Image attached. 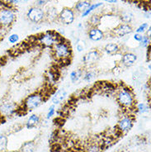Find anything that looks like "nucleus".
I'll use <instances>...</instances> for the list:
<instances>
[{
  "mask_svg": "<svg viewBox=\"0 0 151 152\" xmlns=\"http://www.w3.org/2000/svg\"><path fill=\"white\" fill-rule=\"evenodd\" d=\"M116 100L123 110H135L136 104V95L131 88L127 86H121L117 88Z\"/></svg>",
  "mask_w": 151,
  "mask_h": 152,
  "instance_id": "f257e3e1",
  "label": "nucleus"
},
{
  "mask_svg": "<svg viewBox=\"0 0 151 152\" xmlns=\"http://www.w3.org/2000/svg\"><path fill=\"white\" fill-rule=\"evenodd\" d=\"M77 27H78V29L79 30H82L83 29V23H80L79 24H78V26H77Z\"/></svg>",
  "mask_w": 151,
  "mask_h": 152,
  "instance_id": "58836bf2",
  "label": "nucleus"
},
{
  "mask_svg": "<svg viewBox=\"0 0 151 152\" xmlns=\"http://www.w3.org/2000/svg\"><path fill=\"white\" fill-rule=\"evenodd\" d=\"M150 68H151L150 63H149V65H148V69H149V70H150Z\"/></svg>",
  "mask_w": 151,
  "mask_h": 152,
  "instance_id": "79ce46f5",
  "label": "nucleus"
},
{
  "mask_svg": "<svg viewBox=\"0 0 151 152\" xmlns=\"http://www.w3.org/2000/svg\"><path fill=\"white\" fill-rule=\"evenodd\" d=\"M7 30V29H4L3 27L0 26V37H3V35H4V31Z\"/></svg>",
  "mask_w": 151,
  "mask_h": 152,
  "instance_id": "4c0bfd02",
  "label": "nucleus"
},
{
  "mask_svg": "<svg viewBox=\"0 0 151 152\" xmlns=\"http://www.w3.org/2000/svg\"><path fill=\"white\" fill-rule=\"evenodd\" d=\"M41 122V118L37 114H31L30 117L27 118V122H26V128L27 129H33Z\"/></svg>",
  "mask_w": 151,
  "mask_h": 152,
  "instance_id": "dca6fc26",
  "label": "nucleus"
},
{
  "mask_svg": "<svg viewBox=\"0 0 151 152\" xmlns=\"http://www.w3.org/2000/svg\"><path fill=\"white\" fill-rule=\"evenodd\" d=\"M90 5L91 3L89 0H80V1H78V2L74 4V11L77 12H80V13H82V12H83L85 11Z\"/></svg>",
  "mask_w": 151,
  "mask_h": 152,
  "instance_id": "a211bd4d",
  "label": "nucleus"
},
{
  "mask_svg": "<svg viewBox=\"0 0 151 152\" xmlns=\"http://www.w3.org/2000/svg\"><path fill=\"white\" fill-rule=\"evenodd\" d=\"M64 39L56 31H47L37 35L36 37V42L43 48L51 49L56 43Z\"/></svg>",
  "mask_w": 151,
  "mask_h": 152,
  "instance_id": "20e7f679",
  "label": "nucleus"
},
{
  "mask_svg": "<svg viewBox=\"0 0 151 152\" xmlns=\"http://www.w3.org/2000/svg\"><path fill=\"white\" fill-rule=\"evenodd\" d=\"M100 59H101V51L97 49H94L89 50L88 52L83 55V58H82V62L85 67L91 68V67L94 66Z\"/></svg>",
  "mask_w": 151,
  "mask_h": 152,
  "instance_id": "1a4fd4ad",
  "label": "nucleus"
},
{
  "mask_svg": "<svg viewBox=\"0 0 151 152\" xmlns=\"http://www.w3.org/2000/svg\"><path fill=\"white\" fill-rule=\"evenodd\" d=\"M149 27H150L149 23H142V24H140V26L136 29V33H139V34L144 35V33L146 31V30H147Z\"/></svg>",
  "mask_w": 151,
  "mask_h": 152,
  "instance_id": "c756f323",
  "label": "nucleus"
},
{
  "mask_svg": "<svg viewBox=\"0 0 151 152\" xmlns=\"http://www.w3.org/2000/svg\"><path fill=\"white\" fill-rule=\"evenodd\" d=\"M83 69H78L75 70H73L69 74V80L72 84H76L78 83L80 80H82V77H83Z\"/></svg>",
  "mask_w": 151,
  "mask_h": 152,
  "instance_id": "aec40b11",
  "label": "nucleus"
},
{
  "mask_svg": "<svg viewBox=\"0 0 151 152\" xmlns=\"http://www.w3.org/2000/svg\"><path fill=\"white\" fill-rule=\"evenodd\" d=\"M50 50L52 56L57 61L63 63L70 62L73 56V50L70 42L68 40H65L64 38L61 42L56 43Z\"/></svg>",
  "mask_w": 151,
  "mask_h": 152,
  "instance_id": "7ed1b4c3",
  "label": "nucleus"
},
{
  "mask_svg": "<svg viewBox=\"0 0 151 152\" xmlns=\"http://www.w3.org/2000/svg\"><path fill=\"white\" fill-rule=\"evenodd\" d=\"M45 12V19H47L50 22H54L58 19V14L57 9L55 7H50Z\"/></svg>",
  "mask_w": 151,
  "mask_h": 152,
  "instance_id": "412c9836",
  "label": "nucleus"
},
{
  "mask_svg": "<svg viewBox=\"0 0 151 152\" xmlns=\"http://www.w3.org/2000/svg\"><path fill=\"white\" fill-rule=\"evenodd\" d=\"M20 0H7V3H8L9 5L11 6H13V5H16L19 3Z\"/></svg>",
  "mask_w": 151,
  "mask_h": 152,
  "instance_id": "c9c22d12",
  "label": "nucleus"
},
{
  "mask_svg": "<svg viewBox=\"0 0 151 152\" xmlns=\"http://www.w3.org/2000/svg\"><path fill=\"white\" fill-rule=\"evenodd\" d=\"M118 18L120 19V22L121 23H126V24H131L132 23L134 19V15L132 12L129 11H122L118 15Z\"/></svg>",
  "mask_w": 151,
  "mask_h": 152,
  "instance_id": "6ab92c4d",
  "label": "nucleus"
},
{
  "mask_svg": "<svg viewBox=\"0 0 151 152\" xmlns=\"http://www.w3.org/2000/svg\"><path fill=\"white\" fill-rule=\"evenodd\" d=\"M59 78H60V75L57 73V71L54 70L53 69H49L45 74V79L47 80L48 84H50V86L57 83Z\"/></svg>",
  "mask_w": 151,
  "mask_h": 152,
  "instance_id": "f3484780",
  "label": "nucleus"
},
{
  "mask_svg": "<svg viewBox=\"0 0 151 152\" xmlns=\"http://www.w3.org/2000/svg\"><path fill=\"white\" fill-rule=\"evenodd\" d=\"M135 118L131 114H125L122 116L117 125V132L121 135L127 133L129 131H131L134 126Z\"/></svg>",
  "mask_w": 151,
  "mask_h": 152,
  "instance_id": "0eeeda50",
  "label": "nucleus"
},
{
  "mask_svg": "<svg viewBox=\"0 0 151 152\" xmlns=\"http://www.w3.org/2000/svg\"><path fill=\"white\" fill-rule=\"evenodd\" d=\"M101 23V15L98 13H94L91 16L88 20V23L90 24V27H99Z\"/></svg>",
  "mask_w": 151,
  "mask_h": 152,
  "instance_id": "a878e982",
  "label": "nucleus"
},
{
  "mask_svg": "<svg viewBox=\"0 0 151 152\" xmlns=\"http://www.w3.org/2000/svg\"><path fill=\"white\" fill-rule=\"evenodd\" d=\"M0 152H14V151H8V150H4V151H0Z\"/></svg>",
  "mask_w": 151,
  "mask_h": 152,
  "instance_id": "a19ab883",
  "label": "nucleus"
},
{
  "mask_svg": "<svg viewBox=\"0 0 151 152\" xmlns=\"http://www.w3.org/2000/svg\"><path fill=\"white\" fill-rule=\"evenodd\" d=\"M4 119H5V118H4L3 117H1V116H0V123H4L3 121H4Z\"/></svg>",
  "mask_w": 151,
  "mask_h": 152,
  "instance_id": "ea45409f",
  "label": "nucleus"
},
{
  "mask_svg": "<svg viewBox=\"0 0 151 152\" xmlns=\"http://www.w3.org/2000/svg\"><path fill=\"white\" fill-rule=\"evenodd\" d=\"M103 51L108 56H115L121 51V47L117 43L110 42L103 47Z\"/></svg>",
  "mask_w": 151,
  "mask_h": 152,
  "instance_id": "2eb2a0df",
  "label": "nucleus"
},
{
  "mask_svg": "<svg viewBox=\"0 0 151 152\" xmlns=\"http://www.w3.org/2000/svg\"><path fill=\"white\" fill-rule=\"evenodd\" d=\"M95 77H96V73L93 70H87V71H83V77H82V80L83 82H86V83H89L91 81L94 80Z\"/></svg>",
  "mask_w": 151,
  "mask_h": 152,
  "instance_id": "393cba45",
  "label": "nucleus"
},
{
  "mask_svg": "<svg viewBox=\"0 0 151 152\" xmlns=\"http://www.w3.org/2000/svg\"><path fill=\"white\" fill-rule=\"evenodd\" d=\"M101 150V146L99 145L93 144L90 145L88 148V152H99Z\"/></svg>",
  "mask_w": 151,
  "mask_h": 152,
  "instance_id": "473e14b6",
  "label": "nucleus"
},
{
  "mask_svg": "<svg viewBox=\"0 0 151 152\" xmlns=\"http://www.w3.org/2000/svg\"><path fill=\"white\" fill-rule=\"evenodd\" d=\"M75 47H76V50L78 51V52H83L86 49V43L85 42L82 40V39H80V38H77V40H76L75 42Z\"/></svg>",
  "mask_w": 151,
  "mask_h": 152,
  "instance_id": "bb28decb",
  "label": "nucleus"
},
{
  "mask_svg": "<svg viewBox=\"0 0 151 152\" xmlns=\"http://www.w3.org/2000/svg\"><path fill=\"white\" fill-rule=\"evenodd\" d=\"M102 2H106L108 4H116L117 2V0H102Z\"/></svg>",
  "mask_w": 151,
  "mask_h": 152,
  "instance_id": "e433bc0d",
  "label": "nucleus"
},
{
  "mask_svg": "<svg viewBox=\"0 0 151 152\" xmlns=\"http://www.w3.org/2000/svg\"><path fill=\"white\" fill-rule=\"evenodd\" d=\"M8 144V137L6 135L1 134L0 135V151H3L4 150H7Z\"/></svg>",
  "mask_w": 151,
  "mask_h": 152,
  "instance_id": "cd10ccee",
  "label": "nucleus"
},
{
  "mask_svg": "<svg viewBox=\"0 0 151 152\" xmlns=\"http://www.w3.org/2000/svg\"><path fill=\"white\" fill-rule=\"evenodd\" d=\"M150 109V107L149 106V104L145 103H136V107H135V111L137 113L140 114V115L149 113Z\"/></svg>",
  "mask_w": 151,
  "mask_h": 152,
  "instance_id": "5701e85b",
  "label": "nucleus"
},
{
  "mask_svg": "<svg viewBox=\"0 0 151 152\" xmlns=\"http://www.w3.org/2000/svg\"><path fill=\"white\" fill-rule=\"evenodd\" d=\"M23 1H24V2H27V1H30V0H23Z\"/></svg>",
  "mask_w": 151,
  "mask_h": 152,
  "instance_id": "37998d69",
  "label": "nucleus"
},
{
  "mask_svg": "<svg viewBox=\"0 0 151 152\" xmlns=\"http://www.w3.org/2000/svg\"><path fill=\"white\" fill-rule=\"evenodd\" d=\"M27 18L31 23L39 24L45 19V12L42 8L33 6L27 10Z\"/></svg>",
  "mask_w": 151,
  "mask_h": 152,
  "instance_id": "6e6552de",
  "label": "nucleus"
},
{
  "mask_svg": "<svg viewBox=\"0 0 151 152\" xmlns=\"http://www.w3.org/2000/svg\"><path fill=\"white\" fill-rule=\"evenodd\" d=\"M138 56L133 52H125L121 58V64L125 67H131L136 64Z\"/></svg>",
  "mask_w": 151,
  "mask_h": 152,
  "instance_id": "ddd939ff",
  "label": "nucleus"
},
{
  "mask_svg": "<svg viewBox=\"0 0 151 152\" xmlns=\"http://www.w3.org/2000/svg\"><path fill=\"white\" fill-rule=\"evenodd\" d=\"M36 145L34 141H27L20 148V152H35Z\"/></svg>",
  "mask_w": 151,
  "mask_h": 152,
  "instance_id": "b1692460",
  "label": "nucleus"
},
{
  "mask_svg": "<svg viewBox=\"0 0 151 152\" xmlns=\"http://www.w3.org/2000/svg\"><path fill=\"white\" fill-rule=\"evenodd\" d=\"M8 42L10 44H17L19 42V35L17 33H12V34L9 35L8 37Z\"/></svg>",
  "mask_w": 151,
  "mask_h": 152,
  "instance_id": "7c9ffc66",
  "label": "nucleus"
},
{
  "mask_svg": "<svg viewBox=\"0 0 151 152\" xmlns=\"http://www.w3.org/2000/svg\"><path fill=\"white\" fill-rule=\"evenodd\" d=\"M17 15L15 9L8 3L0 4V26L4 29H8L15 23Z\"/></svg>",
  "mask_w": 151,
  "mask_h": 152,
  "instance_id": "39448f33",
  "label": "nucleus"
},
{
  "mask_svg": "<svg viewBox=\"0 0 151 152\" xmlns=\"http://www.w3.org/2000/svg\"><path fill=\"white\" fill-rule=\"evenodd\" d=\"M88 37L92 42H100L105 37V32L98 27H90L88 30Z\"/></svg>",
  "mask_w": 151,
  "mask_h": 152,
  "instance_id": "f8f14e48",
  "label": "nucleus"
},
{
  "mask_svg": "<svg viewBox=\"0 0 151 152\" xmlns=\"http://www.w3.org/2000/svg\"><path fill=\"white\" fill-rule=\"evenodd\" d=\"M46 101V94L44 92L36 91L27 95L20 105V113H25L36 110Z\"/></svg>",
  "mask_w": 151,
  "mask_h": 152,
  "instance_id": "f03ea898",
  "label": "nucleus"
},
{
  "mask_svg": "<svg viewBox=\"0 0 151 152\" xmlns=\"http://www.w3.org/2000/svg\"><path fill=\"white\" fill-rule=\"evenodd\" d=\"M133 31V27L131 24L121 23L110 31V34L115 37H124L125 36L131 34Z\"/></svg>",
  "mask_w": 151,
  "mask_h": 152,
  "instance_id": "9b49d317",
  "label": "nucleus"
},
{
  "mask_svg": "<svg viewBox=\"0 0 151 152\" xmlns=\"http://www.w3.org/2000/svg\"><path fill=\"white\" fill-rule=\"evenodd\" d=\"M103 5H104L103 2H98V3H96V4H91L90 6L85 11L81 13L82 18H85V17L89 16L91 12H93L94 10H97L98 8H102V7H103Z\"/></svg>",
  "mask_w": 151,
  "mask_h": 152,
  "instance_id": "4be33fe9",
  "label": "nucleus"
},
{
  "mask_svg": "<svg viewBox=\"0 0 151 152\" xmlns=\"http://www.w3.org/2000/svg\"><path fill=\"white\" fill-rule=\"evenodd\" d=\"M20 113V105L11 99H4L0 102V116L4 118L12 117Z\"/></svg>",
  "mask_w": 151,
  "mask_h": 152,
  "instance_id": "423d86ee",
  "label": "nucleus"
},
{
  "mask_svg": "<svg viewBox=\"0 0 151 152\" xmlns=\"http://www.w3.org/2000/svg\"><path fill=\"white\" fill-rule=\"evenodd\" d=\"M140 46L142 48H146L149 46H150V37H147L146 35H143L142 39L140 42Z\"/></svg>",
  "mask_w": 151,
  "mask_h": 152,
  "instance_id": "c85d7f7f",
  "label": "nucleus"
},
{
  "mask_svg": "<svg viewBox=\"0 0 151 152\" xmlns=\"http://www.w3.org/2000/svg\"><path fill=\"white\" fill-rule=\"evenodd\" d=\"M57 20H59L64 25H71L75 20V12L73 8L65 7L59 12Z\"/></svg>",
  "mask_w": 151,
  "mask_h": 152,
  "instance_id": "9d476101",
  "label": "nucleus"
},
{
  "mask_svg": "<svg viewBox=\"0 0 151 152\" xmlns=\"http://www.w3.org/2000/svg\"><path fill=\"white\" fill-rule=\"evenodd\" d=\"M142 37H143V35L142 34H139V33H135L134 34V40L137 42H140L141 41V39H142Z\"/></svg>",
  "mask_w": 151,
  "mask_h": 152,
  "instance_id": "f704fd0d",
  "label": "nucleus"
},
{
  "mask_svg": "<svg viewBox=\"0 0 151 152\" xmlns=\"http://www.w3.org/2000/svg\"><path fill=\"white\" fill-rule=\"evenodd\" d=\"M55 114V105H54L52 104L51 106L49 107V108H48V112H47V113H46V119L47 120H49L50 118L53 117L54 115Z\"/></svg>",
  "mask_w": 151,
  "mask_h": 152,
  "instance_id": "2f4dec72",
  "label": "nucleus"
},
{
  "mask_svg": "<svg viewBox=\"0 0 151 152\" xmlns=\"http://www.w3.org/2000/svg\"><path fill=\"white\" fill-rule=\"evenodd\" d=\"M47 1L48 0H36V2H35L36 5L35 6L39 7V8H42L44 5H45V4L47 3Z\"/></svg>",
  "mask_w": 151,
  "mask_h": 152,
  "instance_id": "72a5a7b5",
  "label": "nucleus"
},
{
  "mask_svg": "<svg viewBox=\"0 0 151 152\" xmlns=\"http://www.w3.org/2000/svg\"><path fill=\"white\" fill-rule=\"evenodd\" d=\"M67 96H68V92H67V90L65 88H61V89L57 90L52 95L50 101H51L52 104L56 106V105H59L61 103H63L64 100L66 99Z\"/></svg>",
  "mask_w": 151,
  "mask_h": 152,
  "instance_id": "4468645a",
  "label": "nucleus"
}]
</instances>
